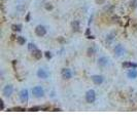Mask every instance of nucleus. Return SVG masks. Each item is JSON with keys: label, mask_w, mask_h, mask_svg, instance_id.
Wrapping results in <instances>:
<instances>
[{"label": "nucleus", "mask_w": 137, "mask_h": 123, "mask_svg": "<svg viewBox=\"0 0 137 123\" xmlns=\"http://www.w3.org/2000/svg\"><path fill=\"white\" fill-rule=\"evenodd\" d=\"M124 52H125V49H124L123 46L121 45V44H119V45H116L114 47V53L117 57H121L122 55H124Z\"/></svg>", "instance_id": "1a4fd4ad"}, {"label": "nucleus", "mask_w": 137, "mask_h": 123, "mask_svg": "<svg viewBox=\"0 0 137 123\" xmlns=\"http://www.w3.org/2000/svg\"><path fill=\"white\" fill-rule=\"evenodd\" d=\"M36 48H37V47H36V45H35V44H33V43H29V44H28V49H29V50H30V51L35 50Z\"/></svg>", "instance_id": "6ab92c4d"}, {"label": "nucleus", "mask_w": 137, "mask_h": 123, "mask_svg": "<svg viewBox=\"0 0 137 123\" xmlns=\"http://www.w3.org/2000/svg\"><path fill=\"white\" fill-rule=\"evenodd\" d=\"M92 81L94 82L96 85H100V84L103 83L104 78H103V76H101V75H93L92 76Z\"/></svg>", "instance_id": "423d86ee"}, {"label": "nucleus", "mask_w": 137, "mask_h": 123, "mask_svg": "<svg viewBox=\"0 0 137 123\" xmlns=\"http://www.w3.org/2000/svg\"><path fill=\"white\" fill-rule=\"evenodd\" d=\"M12 92H13V87H12V85H11V84L4 86V88L2 89L3 95H4V96H7V97L11 96V95H12Z\"/></svg>", "instance_id": "20e7f679"}, {"label": "nucleus", "mask_w": 137, "mask_h": 123, "mask_svg": "<svg viewBox=\"0 0 137 123\" xmlns=\"http://www.w3.org/2000/svg\"><path fill=\"white\" fill-rule=\"evenodd\" d=\"M32 56L36 58V60H39V58H41V57H42V53H41V51L39 50L38 48H36L35 50H33L32 51Z\"/></svg>", "instance_id": "f8f14e48"}, {"label": "nucleus", "mask_w": 137, "mask_h": 123, "mask_svg": "<svg viewBox=\"0 0 137 123\" xmlns=\"http://www.w3.org/2000/svg\"><path fill=\"white\" fill-rule=\"evenodd\" d=\"M20 100H21L22 103H27L29 100V95H28V90L27 89H23L20 92Z\"/></svg>", "instance_id": "39448f33"}, {"label": "nucleus", "mask_w": 137, "mask_h": 123, "mask_svg": "<svg viewBox=\"0 0 137 123\" xmlns=\"http://www.w3.org/2000/svg\"><path fill=\"white\" fill-rule=\"evenodd\" d=\"M131 7H133V8H136V7H137V0H132V2H131Z\"/></svg>", "instance_id": "412c9836"}, {"label": "nucleus", "mask_w": 137, "mask_h": 123, "mask_svg": "<svg viewBox=\"0 0 137 123\" xmlns=\"http://www.w3.org/2000/svg\"><path fill=\"white\" fill-rule=\"evenodd\" d=\"M11 29H12V31H14V32H20L22 30V26L21 25H12Z\"/></svg>", "instance_id": "dca6fc26"}, {"label": "nucleus", "mask_w": 137, "mask_h": 123, "mask_svg": "<svg viewBox=\"0 0 137 123\" xmlns=\"http://www.w3.org/2000/svg\"><path fill=\"white\" fill-rule=\"evenodd\" d=\"M72 29H73V31H75V32L80 31V22H78V21L73 22L72 23Z\"/></svg>", "instance_id": "2eb2a0df"}, {"label": "nucleus", "mask_w": 137, "mask_h": 123, "mask_svg": "<svg viewBox=\"0 0 137 123\" xmlns=\"http://www.w3.org/2000/svg\"><path fill=\"white\" fill-rule=\"evenodd\" d=\"M61 75L64 79H70L72 77V72L69 70V69H63L61 71Z\"/></svg>", "instance_id": "0eeeda50"}, {"label": "nucleus", "mask_w": 137, "mask_h": 123, "mask_svg": "<svg viewBox=\"0 0 137 123\" xmlns=\"http://www.w3.org/2000/svg\"><path fill=\"white\" fill-rule=\"evenodd\" d=\"M112 39H114V37H112V36H108V38L106 39V42H108V43H110V42H111V40H112Z\"/></svg>", "instance_id": "5701e85b"}, {"label": "nucleus", "mask_w": 137, "mask_h": 123, "mask_svg": "<svg viewBox=\"0 0 137 123\" xmlns=\"http://www.w3.org/2000/svg\"><path fill=\"white\" fill-rule=\"evenodd\" d=\"M127 76H128L129 78H131V79H135V78L137 77V71L135 70V69H132V70H130L128 72Z\"/></svg>", "instance_id": "ddd939ff"}, {"label": "nucleus", "mask_w": 137, "mask_h": 123, "mask_svg": "<svg viewBox=\"0 0 137 123\" xmlns=\"http://www.w3.org/2000/svg\"><path fill=\"white\" fill-rule=\"evenodd\" d=\"M17 41H18V43L20 44V45H23V44H25L26 39L24 38V37H22V36H19V37L17 38Z\"/></svg>", "instance_id": "f3484780"}, {"label": "nucleus", "mask_w": 137, "mask_h": 123, "mask_svg": "<svg viewBox=\"0 0 137 123\" xmlns=\"http://www.w3.org/2000/svg\"><path fill=\"white\" fill-rule=\"evenodd\" d=\"M37 76H38V78H41V79H46L48 77V73L45 69H39L37 71Z\"/></svg>", "instance_id": "6e6552de"}, {"label": "nucleus", "mask_w": 137, "mask_h": 123, "mask_svg": "<svg viewBox=\"0 0 137 123\" xmlns=\"http://www.w3.org/2000/svg\"><path fill=\"white\" fill-rule=\"evenodd\" d=\"M107 64H108V58L105 57H101L98 58V65L100 67H105L107 66Z\"/></svg>", "instance_id": "9d476101"}, {"label": "nucleus", "mask_w": 137, "mask_h": 123, "mask_svg": "<svg viewBox=\"0 0 137 123\" xmlns=\"http://www.w3.org/2000/svg\"><path fill=\"white\" fill-rule=\"evenodd\" d=\"M46 57L47 60H50V58H52V53L50 51H46Z\"/></svg>", "instance_id": "4be33fe9"}, {"label": "nucleus", "mask_w": 137, "mask_h": 123, "mask_svg": "<svg viewBox=\"0 0 137 123\" xmlns=\"http://www.w3.org/2000/svg\"><path fill=\"white\" fill-rule=\"evenodd\" d=\"M29 21H30V13H28L26 17V22H29Z\"/></svg>", "instance_id": "b1692460"}, {"label": "nucleus", "mask_w": 137, "mask_h": 123, "mask_svg": "<svg viewBox=\"0 0 137 123\" xmlns=\"http://www.w3.org/2000/svg\"><path fill=\"white\" fill-rule=\"evenodd\" d=\"M32 93H33V95L39 98V97H42L43 95H45V91H43V88L41 86H35V87H33L32 88Z\"/></svg>", "instance_id": "f03ea898"}, {"label": "nucleus", "mask_w": 137, "mask_h": 123, "mask_svg": "<svg viewBox=\"0 0 137 123\" xmlns=\"http://www.w3.org/2000/svg\"><path fill=\"white\" fill-rule=\"evenodd\" d=\"M35 34L38 37H43L46 34V27L41 26V25H38V26L35 28Z\"/></svg>", "instance_id": "7ed1b4c3"}, {"label": "nucleus", "mask_w": 137, "mask_h": 123, "mask_svg": "<svg viewBox=\"0 0 137 123\" xmlns=\"http://www.w3.org/2000/svg\"><path fill=\"white\" fill-rule=\"evenodd\" d=\"M86 101H87V103H89V104H93V103L96 101V92L93 89L87 91V93H86Z\"/></svg>", "instance_id": "f257e3e1"}, {"label": "nucleus", "mask_w": 137, "mask_h": 123, "mask_svg": "<svg viewBox=\"0 0 137 123\" xmlns=\"http://www.w3.org/2000/svg\"><path fill=\"white\" fill-rule=\"evenodd\" d=\"M46 9H52V8H53L52 5H48V3L46 4Z\"/></svg>", "instance_id": "a878e982"}, {"label": "nucleus", "mask_w": 137, "mask_h": 123, "mask_svg": "<svg viewBox=\"0 0 137 123\" xmlns=\"http://www.w3.org/2000/svg\"><path fill=\"white\" fill-rule=\"evenodd\" d=\"M27 109L26 108H23V107H14L11 108V109H8V111H26Z\"/></svg>", "instance_id": "a211bd4d"}, {"label": "nucleus", "mask_w": 137, "mask_h": 123, "mask_svg": "<svg viewBox=\"0 0 137 123\" xmlns=\"http://www.w3.org/2000/svg\"><path fill=\"white\" fill-rule=\"evenodd\" d=\"M95 53V49L93 47H90L89 49H88V56H93Z\"/></svg>", "instance_id": "aec40b11"}, {"label": "nucleus", "mask_w": 137, "mask_h": 123, "mask_svg": "<svg viewBox=\"0 0 137 123\" xmlns=\"http://www.w3.org/2000/svg\"><path fill=\"white\" fill-rule=\"evenodd\" d=\"M0 103H1V110H3L4 109V103H3L2 100H1V102H0Z\"/></svg>", "instance_id": "393cba45"}, {"label": "nucleus", "mask_w": 137, "mask_h": 123, "mask_svg": "<svg viewBox=\"0 0 137 123\" xmlns=\"http://www.w3.org/2000/svg\"><path fill=\"white\" fill-rule=\"evenodd\" d=\"M50 108L48 107H41V106H36V107H32L29 109V111H46Z\"/></svg>", "instance_id": "9b49d317"}, {"label": "nucleus", "mask_w": 137, "mask_h": 123, "mask_svg": "<svg viewBox=\"0 0 137 123\" xmlns=\"http://www.w3.org/2000/svg\"><path fill=\"white\" fill-rule=\"evenodd\" d=\"M123 67L124 68H137V64L134 63H131V62H125L123 63Z\"/></svg>", "instance_id": "4468645a"}]
</instances>
